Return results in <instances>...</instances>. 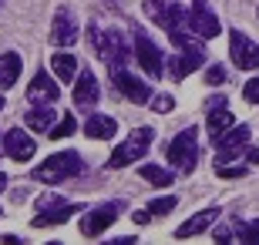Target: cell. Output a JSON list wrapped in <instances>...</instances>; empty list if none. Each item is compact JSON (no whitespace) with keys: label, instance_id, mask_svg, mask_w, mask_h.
<instances>
[{"label":"cell","instance_id":"obj_1","mask_svg":"<svg viewBox=\"0 0 259 245\" xmlns=\"http://www.w3.org/2000/svg\"><path fill=\"white\" fill-rule=\"evenodd\" d=\"M88 44H91V51H95L111 71L125 67L128 44H125V34L118 27H98V24H91V27H88Z\"/></svg>","mask_w":259,"mask_h":245},{"label":"cell","instance_id":"obj_2","mask_svg":"<svg viewBox=\"0 0 259 245\" xmlns=\"http://www.w3.org/2000/svg\"><path fill=\"white\" fill-rule=\"evenodd\" d=\"M81 171H84V158L77 151H54L48 161H40L37 168H34V178L40 185H61V181L74 178Z\"/></svg>","mask_w":259,"mask_h":245},{"label":"cell","instance_id":"obj_3","mask_svg":"<svg viewBox=\"0 0 259 245\" xmlns=\"http://www.w3.org/2000/svg\"><path fill=\"white\" fill-rule=\"evenodd\" d=\"M152 141H155V131H152V128H135L125 141L111 151L108 168H128L132 161H142L145 155H148V148H152Z\"/></svg>","mask_w":259,"mask_h":245},{"label":"cell","instance_id":"obj_4","mask_svg":"<svg viewBox=\"0 0 259 245\" xmlns=\"http://www.w3.org/2000/svg\"><path fill=\"white\" fill-rule=\"evenodd\" d=\"M168 161L179 175H192L195 165H199V131L195 128H185L172 138L168 144Z\"/></svg>","mask_w":259,"mask_h":245},{"label":"cell","instance_id":"obj_5","mask_svg":"<svg viewBox=\"0 0 259 245\" xmlns=\"http://www.w3.org/2000/svg\"><path fill=\"white\" fill-rule=\"evenodd\" d=\"M74 212H81V205H77V202H61L58 195H51V191H48V195L37 198V215L30 218V225H34V228L61 225V222H67Z\"/></svg>","mask_w":259,"mask_h":245},{"label":"cell","instance_id":"obj_6","mask_svg":"<svg viewBox=\"0 0 259 245\" xmlns=\"http://www.w3.org/2000/svg\"><path fill=\"white\" fill-rule=\"evenodd\" d=\"M125 212V202L121 198H115V202H101V205H95V208H88V215L81 218V235H88V238H95V235H101L108 225H115V218Z\"/></svg>","mask_w":259,"mask_h":245},{"label":"cell","instance_id":"obj_7","mask_svg":"<svg viewBox=\"0 0 259 245\" xmlns=\"http://www.w3.org/2000/svg\"><path fill=\"white\" fill-rule=\"evenodd\" d=\"M232 128V111H229V97H209L205 101V131H209V141L215 144L222 134Z\"/></svg>","mask_w":259,"mask_h":245},{"label":"cell","instance_id":"obj_8","mask_svg":"<svg viewBox=\"0 0 259 245\" xmlns=\"http://www.w3.org/2000/svg\"><path fill=\"white\" fill-rule=\"evenodd\" d=\"M135 61H138V67H142L152 81L162 77V51H158V44H155L145 30H135Z\"/></svg>","mask_w":259,"mask_h":245},{"label":"cell","instance_id":"obj_9","mask_svg":"<svg viewBox=\"0 0 259 245\" xmlns=\"http://www.w3.org/2000/svg\"><path fill=\"white\" fill-rule=\"evenodd\" d=\"M229 57L239 71H256L259 67V44L249 40L242 30H229Z\"/></svg>","mask_w":259,"mask_h":245},{"label":"cell","instance_id":"obj_10","mask_svg":"<svg viewBox=\"0 0 259 245\" xmlns=\"http://www.w3.org/2000/svg\"><path fill=\"white\" fill-rule=\"evenodd\" d=\"M189 30H192L195 37L202 40H212V37H219V17L212 14L209 7V0H195L192 7H189Z\"/></svg>","mask_w":259,"mask_h":245},{"label":"cell","instance_id":"obj_11","mask_svg":"<svg viewBox=\"0 0 259 245\" xmlns=\"http://www.w3.org/2000/svg\"><path fill=\"white\" fill-rule=\"evenodd\" d=\"M77 40V17L74 10L58 7L54 10V24H51V44L54 47H71Z\"/></svg>","mask_w":259,"mask_h":245},{"label":"cell","instance_id":"obj_12","mask_svg":"<svg viewBox=\"0 0 259 245\" xmlns=\"http://www.w3.org/2000/svg\"><path fill=\"white\" fill-rule=\"evenodd\" d=\"M202 61H205V51H202L199 40H195V44H185V47H179V54L172 57V77H175V81L189 77L195 67H202Z\"/></svg>","mask_w":259,"mask_h":245},{"label":"cell","instance_id":"obj_13","mask_svg":"<svg viewBox=\"0 0 259 245\" xmlns=\"http://www.w3.org/2000/svg\"><path fill=\"white\" fill-rule=\"evenodd\" d=\"M246 144H249V128H246V124H239V128H232V131H226V134L219 138V141H215V148H219V155H215V161L222 165V161H232V158H239Z\"/></svg>","mask_w":259,"mask_h":245},{"label":"cell","instance_id":"obj_14","mask_svg":"<svg viewBox=\"0 0 259 245\" xmlns=\"http://www.w3.org/2000/svg\"><path fill=\"white\" fill-rule=\"evenodd\" d=\"M4 151H7L14 161H30V158H34V151H37V141H34L27 131L10 128V131H4Z\"/></svg>","mask_w":259,"mask_h":245},{"label":"cell","instance_id":"obj_15","mask_svg":"<svg viewBox=\"0 0 259 245\" xmlns=\"http://www.w3.org/2000/svg\"><path fill=\"white\" fill-rule=\"evenodd\" d=\"M111 81H115V91H118V94H125L128 101H135V104H145V101H148V84H145V81H138L135 74H128L125 67L111 71Z\"/></svg>","mask_w":259,"mask_h":245},{"label":"cell","instance_id":"obj_16","mask_svg":"<svg viewBox=\"0 0 259 245\" xmlns=\"http://www.w3.org/2000/svg\"><path fill=\"white\" fill-rule=\"evenodd\" d=\"M98 97H101V87H98L95 71H81L74 81V104L77 108H95Z\"/></svg>","mask_w":259,"mask_h":245},{"label":"cell","instance_id":"obj_17","mask_svg":"<svg viewBox=\"0 0 259 245\" xmlns=\"http://www.w3.org/2000/svg\"><path fill=\"white\" fill-rule=\"evenodd\" d=\"M219 215H222L219 208H202V212H195L189 222H182V225L175 228V238H192V235H202V232H209L212 222H215Z\"/></svg>","mask_w":259,"mask_h":245},{"label":"cell","instance_id":"obj_18","mask_svg":"<svg viewBox=\"0 0 259 245\" xmlns=\"http://www.w3.org/2000/svg\"><path fill=\"white\" fill-rule=\"evenodd\" d=\"M27 97L30 101H44V104L58 101V84L51 81L48 71H37V74H34V81L27 84Z\"/></svg>","mask_w":259,"mask_h":245},{"label":"cell","instance_id":"obj_19","mask_svg":"<svg viewBox=\"0 0 259 245\" xmlns=\"http://www.w3.org/2000/svg\"><path fill=\"white\" fill-rule=\"evenodd\" d=\"M20 71H24L20 54H17V51H4V54H0V91L14 87V81L20 77Z\"/></svg>","mask_w":259,"mask_h":245},{"label":"cell","instance_id":"obj_20","mask_svg":"<svg viewBox=\"0 0 259 245\" xmlns=\"http://www.w3.org/2000/svg\"><path fill=\"white\" fill-rule=\"evenodd\" d=\"M84 131H88V138L108 141V138H115V134H118V124H115V118H108V114H91L88 124H84Z\"/></svg>","mask_w":259,"mask_h":245},{"label":"cell","instance_id":"obj_21","mask_svg":"<svg viewBox=\"0 0 259 245\" xmlns=\"http://www.w3.org/2000/svg\"><path fill=\"white\" fill-rule=\"evenodd\" d=\"M51 67H54V74H58L61 81H74L77 77V57L67 54V47H61V54L51 57Z\"/></svg>","mask_w":259,"mask_h":245},{"label":"cell","instance_id":"obj_22","mask_svg":"<svg viewBox=\"0 0 259 245\" xmlns=\"http://www.w3.org/2000/svg\"><path fill=\"white\" fill-rule=\"evenodd\" d=\"M138 175H142L148 185H155V188H168V185L175 181L172 171H168V168H158V165H152V161H148V165H142V168H138Z\"/></svg>","mask_w":259,"mask_h":245},{"label":"cell","instance_id":"obj_23","mask_svg":"<svg viewBox=\"0 0 259 245\" xmlns=\"http://www.w3.org/2000/svg\"><path fill=\"white\" fill-rule=\"evenodd\" d=\"M51 124H54V108H34V111H27V128L51 131Z\"/></svg>","mask_w":259,"mask_h":245},{"label":"cell","instance_id":"obj_24","mask_svg":"<svg viewBox=\"0 0 259 245\" xmlns=\"http://www.w3.org/2000/svg\"><path fill=\"white\" fill-rule=\"evenodd\" d=\"M175 205H179V198L175 195H165V198H155V202H148L145 205V212L152 218H158V215H168V212H175Z\"/></svg>","mask_w":259,"mask_h":245},{"label":"cell","instance_id":"obj_25","mask_svg":"<svg viewBox=\"0 0 259 245\" xmlns=\"http://www.w3.org/2000/svg\"><path fill=\"white\" fill-rule=\"evenodd\" d=\"M74 128H77V121L67 114V118H61V121L48 131V138H51V141H61V138H67V134H74Z\"/></svg>","mask_w":259,"mask_h":245},{"label":"cell","instance_id":"obj_26","mask_svg":"<svg viewBox=\"0 0 259 245\" xmlns=\"http://www.w3.org/2000/svg\"><path fill=\"white\" fill-rule=\"evenodd\" d=\"M236 238H242V242H259V218L256 222H239V225H236Z\"/></svg>","mask_w":259,"mask_h":245},{"label":"cell","instance_id":"obj_27","mask_svg":"<svg viewBox=\"0 0 259 245\" xmlns=\"http://www.w3.org/2000/svg\"><path fill=\"white\" fill-rule=\"evenodd\" d=\"M175 108V97L172 94H158V97H152V111L155 114H168Z\"/></svg>","mask_w":259,"mask_h":245},{"label":"cell","instance_id":"obj_28","mask_svg":"<svg viewBox=\"0 0 259 245\" xmlns=\"http://www.w3.org/2000/svg\"><path fill=\"white\" fill-rule=\"evenodd\" d=\"M205 84H212V87L226 84V67H222V64H212L209 71H205Z\"/></svg>","mask_w":259,"mask_h":245},{"label":"cell","instance_id":"obj_29","mask_svg":"<svg viewBox=\"0 0 259 245\" xmlns=\"http://www.w3.org/2000/svg\"><path fill=\"white\" fill-rule=\"evenodd\" d=\"M242 97H246L249 104H259V77L246 81V87H242Z\"/></svg>","mask_w":259,"mask_h":245},{"label":"cell","instance_id":"obj_30","mask_svg":"<svg viewBox=\"0 0 259 245\" xmlns=\"http://www.w3.org/2000/svg\"><path fill=\"white\" fill-rule=\"evenodd\" d=\"M215 175H219V178H242L246 168H229V165L222 161V165H215Z\"/></svg>","mask_w":259,"mask_h":245},{"label":"cell","instance_id":"obj_31","mask_svg":"<svg viewBox=\"0 0 259 245\" xmlns=\"http://www.w3.org/2000/svg\"><path fill=\"white\" fill-rule=\"evenodd\" d=\"M135 225H145V222H148V218H152V215H148V212H145V208H142V212H135Z\"/></svg>","mask_w":259,"mask_h":245},{"label":"cell","instance_id":"obj_32","mask_svg":"<svg viewBox=\"0 0 259 245\" xmlns=\"http://www.w3.org/2000/svg\"><path fill=\"white\" fill-rule=\"evenodd\" d=\"M249 161H252V165H259V144H256V148H249Z\"/></svg>","mask_w":259,"mask_h":245},{"label":"cell","instance_id":"obj_33","mask_svg":"<svg viewBox=\"0 0 259 245\" xmlns=\"http://www.w3.org/2000/svg\"><path fill=\"white\" fill-rule=\"evenodd\" d=\"M4 188H7V175L0 171V195H4Z\"/></svg>","mask_w":259,"mask_h":245},{"label":"cell","instance_id":"obj_34","mask_svg":"<svg viewBox=\"0 0 259 245\" xmlns=\"http://www.w3.org/2000/svg\"><path fill=\"white\" fill-rule=\"evenodd\" d=\"M105 7H111V10H115V7H118V0H105Z\"/></svg>","mask_w":259,"mask_h":245},{"label":"cell","instance_id":"obj_35","mask_svg":"<svg viewBox=\"0 0 259 245\" xmlns=\"http://www.w3.org/2000/svg\"><path fill=\"white\" fill-rule=\"evenodd\" d=\"M0 111H4V97H0Z\"/></svg>","mask_w":259,"mask_h":245},{"label":"cell","instance_id":"obj_36","mask_svg":"<svg viewBox=\"0 0 259 245\" xmlns=\"http://www.w3.org/2000/svg\"><path fill=\"white\" fill-rule=\"evenodd\" d=\"M0 7H4V0H0Z\"/></svg>","mask_w":259,"mask_h":245},{"label":"cell","instance_id":"obj_37","mask_svg":"<svg viewBox=\"0 0 259 245\" xmlns=\"http://www.w3.org/2000/svg\"><path fill=\"white\" fill-rule=\"evenodd\" d=\"M0 138H4V131H0Z\"/></svg>","mask_w":259,"mask_h":245},{"label":"cell","instance_id":"obj_38","mask_svg":"<svg viewBox=\"0 0 259 245\" xmlns=\"http://www.w3.org/2000/svg\"><path fill=\"white\" fill-rule=\"evenodd\" d=\"M0 215H4V212H0Z\"/></svg>","mask_w":259,"mask_h":245}]
</instances>
